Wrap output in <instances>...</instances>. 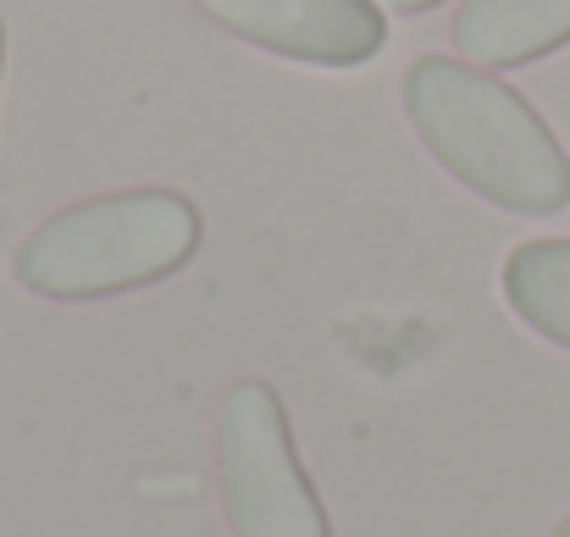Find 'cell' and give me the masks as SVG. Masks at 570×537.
<instances>
[{
	"label": "cell",
	"instance_id": "4",
	"mask_svg": "<svg viewBox=\"0 0 570 537\" xmlns=\"http://www.w3.org/2000/svg\"><path fill=\"white\" fill-rule=\"evenodd\" d=\"M233 39L299 67H366L387 45L377 0H194Z\"/></svg>",
	"mask_w": 570,
	"mask_h": 537
},
{
	"label": "cell",
	"instance_id": "9",
	"mask_svg": "<svg viewBox=\"0 0 570 537\" xmlns=\"http://www.w3.org/2000/svg\"><path fill=\"white\" fill-rule=\"evenodd\" d=\"M0 61H6V39H0Z\"/></svg>",
	"mask_w": 570,
	"mask_h": 537
},
{
	"label": "cell",
	"instance_id": "8",
	"mask_svg": "<svg viewBox=\"0 0 570 537\" xmlns=\"http://www.w3.org/2000/svg\"><path fill=\"white\" fill-rule=\"evenodd\" d=\"M554 537H570V516H566V521H560V527H554Z\"/></svg>",
	"mask_w": 570,
	"mask_h": 537
},
{
	"label": "cell",
	"instance_id": "2",
	"mask_svg": "<svg viewBox=\"0 0 570 537\" xmlns=\"http://www.w3.org/2000/svg\"><path fill=\"white\" fill-rule=\"evenodd\" d=\"M205 216L178 188H117L39 222L11 261V277L50 305H95L156 289L199 255Z\"/></svg>",
	"mask_w": 570,
	"mask_h": 537
},
{
	"label": "cell",
	"instance_id": "1",
	"mask_svg": "<svg viewBox=\"0 0 570 537\" xmlns=\"http://www.w3.org/2000/svg\"><path fill=\"white\" fill-rule=\"evenodd\" d=\"M404 117L426 156L476 199L510 216H560L570 205V156L538 106L460 56H415L399 78Z\"/></svg>",
	"mask_w": 570,
	"mask_h": 537
},
{
	"label": "cell",
	"instance_id": "6",
	"mask_svg": "<svg viewBox=\"0 0 570 537\" xmlns=\"http://www.w3.org/2000/svg\"><path fill=\"white\" fill-rule=\"evenodd\" d=\"M510 311L549 344L570 350V238H527L504 261Z\"/></svg>",
	"mask_w": 570,
	"mask_h": 537
},
{
	"label": "cell",
	"instance_id": "3",
	"mask_svg": "<svg viewBox=\"0 0 570 537\" xmlns=\"http://www.w3.org/2000/svg\"><path fill=\"white\" fill-rule=\"evenodd\" d=\"M216 488L233 537H333L327 505L299 460L283 393L238 377L216 410Z\"/></svg>",
	"mask_w": 570,
	"mask_h": 537
},
{
	"label": "cell",
	"instance_id": "7",
	"mask_svg": "<svg viewBox=\"0 0 570 537\" xmlns=\"http://www.w3.org/2000/svg\"><path fill=\"white\" fill-rule=\"evenodd\" d=\"M387 11H404V17H421V11H432V6H443V0H382Z\"/></svg>",
	"mask_w": 570,
	"mask_h": 537
},
{
	"label": "cell",
	"instance_id": "5",
	"mask_svg": "<svg viewBox=\"0 0 570 537\" xmlns=\"http://www.w3.org/2000/svg\"><path fill=\"white\" fill-rule=\"evenodd\" d=\"M570 45V0H460L454 50L482 72L532 67Z\"/></svg>",
	"mask_w": 570,
	"mask_h": 537
}]
</instances>
